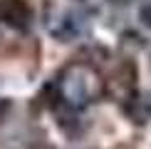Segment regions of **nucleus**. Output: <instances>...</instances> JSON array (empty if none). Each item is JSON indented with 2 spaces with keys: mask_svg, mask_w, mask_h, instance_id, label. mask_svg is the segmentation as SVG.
I'll return each instance as SVG.
<instances>
[{
  "mask_svg": "<svg viewBox=\"0 0 151 149\" xmlns=\"http://www.w3.org/2000/svg\"><path fill=\"white\" fill-rule=\"evenodd\" d=\"M40 149H55V147H40Z\"/></svg>",
  "mask_w": 151,
  "mask_h": 149,
  "instance_id": "obj_7",
  "label": "nucleus"
},
{
  "mask_svg": "<svg viewBox=\"0 0 151 149\" xmlns=\"http://www.w3.org/2000/svg\"><path fill=\"white\" fill-rule=\"evenodd\" d=\"M52 85L57 90V99L70 109H84L99 102L106 90L104 77L97 72V67L84 60H74L65 65V70L57 74Z\"/></svg>",
  "mask_w": 151,
  "mask_h": 149,
  "instance_id": "obj_1",
  "label": "nucleus"
},
{
  "mask_svg": "<svg viewBox=\"0 0 151 149\" xmlns=\"http://www.w3.org/2000/svg\"><path fill=\"white\" fill-rule=\"evenodd\" d=\"M0 20L15 30H27L32 22V10L25 0H0Z\"/></svg>",
  "mask_w": 151,
  "mask_h": 149,
  "instance_id": "obj_2",
  "label": "nucleus"
},
{
  "mask_svg": "<svg viewBox=\"0 0 151 149\" xmlns=\"http://www.w3.org/2000/svg\"><path fill=\"white\" fill-rule=\"evenodd\" d=\"M84 27H87V22H82L79 12H65L62 20H60V27H55L52 35L57 37V40H62V42H72Z\"/></svg>",
  "mask_w": 151,
  "mask_h": 149,
  "instance_id": "obj_4",
  "label": "nucleus"
},
{
  "mask_svg": "<svg viewBox=\"0 0 151 149\" xmlns=\"http://www.w3.org/2000/svg\"><path fill=\"white\" fill-rule=\"evenodd\" d=\"M122 112L134 124H146L151 119V99L144 97V95H139V92H134L131 97H127L122 102Z\"/></svg>",
  "mask_w": 151,
  "mask_h": 149,
  "instance_id": "obj_3",
  "label": "nucleus"
},
{
  "mask_svg": "<svg viewBox=\"0 0 151 149\" xmlns=\"http://www.w3.org/2000/svg\"><path fill=\"white\" fill-rule=\"evenodd\" d=\"M106 3H114V5H127V3H131V0H106Z\"/></svg>",
  "mask_w": 151,
  "mask_h": 149,
  "instance_id": "obj_6",
  "label": "nucleus"
},
{
  "mask_svg": "<svg viewBox=\"0 0 151 149\" xmlns=\"http://www.w3.org/2000/svg\"><path fill=\"white\" fill-rule=\"evenodd\" d=\"M139 20H141V25H146V27L151 30V0H146V3L139 8Z\"/></svg>",
  "mask_w": 151,
  "mask_h": 149,
  "instance_id": "obj_5",
  "label": "nucleus"
}]
</instances>
